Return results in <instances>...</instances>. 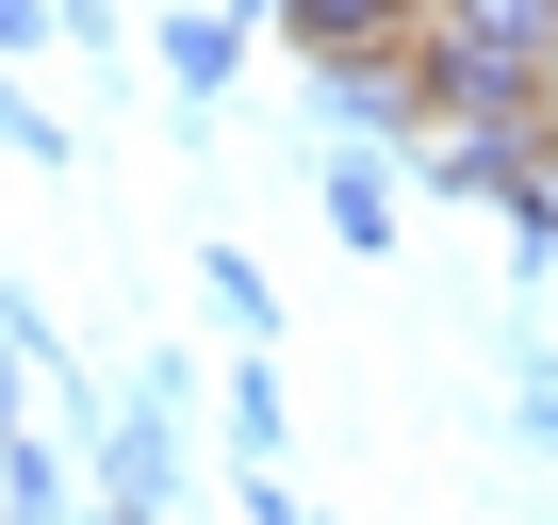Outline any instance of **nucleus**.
I'll return each mask as SVG.
<instances>
[{"instance_id":"7ed1b4c3","label":"nucleus","mask_w":558,"mask_h":525,"mask_svg":"<svg viewBox=\"0 0 558 525\" xmlns=\"http://www.w3.org/2000/svg\"><path fill=\"white\" fill-rule=\"evenodd\" d=\"M313 213H329V246H395V230H411V197H395L378 148H329V164H313Z\"/></svg>"},{"instance_id":"39448f33","label":"nucleus","mask_w":558,"mask_h":525,"mask_svg":"<svg viewBox=\"0 0 558 525\" xmlns=\"http://www.w3.org/2000/svg\"><path fill=\"white\" fill-rule=\"evenodd\" d=\"M165 476H181V427H165V411H116V443H99V492L165 525Z\"/></svg>"},{"instance_id":"6e6552de","label":"nucleus","mask_w":558,"mask_h":525,"mask_svg":"<svg viewBox=\"0 0 558 525\" xmlns=\"http://www.w3.org/2000/svg\"><path fill=\"white\" fill-rule=\"evenodd\" d=\"M230 443H246V460H263V476H279V378H263V362H246V378H230Z\"/></svg>"},{"instance_id":"f257e3e1","label":"nucleus","mask_w":558,"mask_h":525,"mask_svg":"<svg viewBox=\"0 0 558 525\" xmlns=\"http://www.w3.org/2000/svg\"><path fill=\"white\" fill-rule=\"evenodd\" d=\"M427 132L444 115H542L558 99V0H427Z\"/></svg>"},{"instance_id":"f8f14e48","label":"nucleus","mask_w":558,"mask_h":525,"mask_svg":"<svg viewBox=\"0 0 558 525\" xmlns=\"http://www.w3.org/2000/svg\"><path fill=\"white\" fill-rule=\"evenodd\" d=\"M99 525H148V509H99Z\"/></svg>"},{"instance_id":"20e7f679","label":"nucleus","mask_w":558,"mask_h":525,"mask_svg":"<svg viewBox=\"0 0 558 525\" xmlns=\"http://www.w3.org/2000/svg\"><path fill=\"white\" fill-rule=\"evenodd\" d=\"M279 34H296V66H329V50H411L427 0H279Z\"/></svg>"},{"instance_id":"423d86ee","label":"nucleus","mask_w":558,"mask_h":525,"mask_svg":"<svg viewBox=\"0 0 558 525\" xmlns=\"http://www.w3.org/2000/svg\"><path fill=\"white\" fill-rule=\"evenodd\" d=\"M148 66H165L181 99H214V83L246 66V17H165V34H148Z\"/></svg>"},{"instance_id":"1a4fd4ad","label":"nucleus","mask_w":558,"mask_h":525,"mask_svg":"<svg viewBox=\"0 0 558 525\" xmlns=\"http://www.w3.org/2000/svg\"><path fill=\"white\" fill-rule=\"evenodd\" d=\"M246 525H329V509H313V492H279V476H263V492H246Z\"/></svg>"},{"instance_id":"f03ea898","label":"nucleus","mask_w":558,"mask_h":525,"mask_svg":"<svg viewBox=\"0 0 558 525\" xmlns=\"http://www.w3.org/2000/svg\"><path fill=\"white\" fill-rule=\"evenodd\" d=\"M313 99H329L345 132H411V148H427V50H329Z\"/></svg>"},{"instance_id":"9d476101","label":"nucleus","mask_w":558,"mask_h":525,"mask_svg":"<svg viewBox=\"0 0 558 525\" xmlns=\"http://www.w3.org/2000/svg\"><path fill=\"white\" fill-rule=\"evenodd\" d=\"M525 443H542V460H558V362H542V378H525Z\"/></svg>"},{"instance_id":"9b49d317","label":"nucleus","mask_w":558,"mask_h":525,"mask_svg":"<svg viewBox=\"0 0 558 525\" xmlns=\"http://www.w3.org/2000/svg\"><path fill=\"white\" fill-rule=\"evenodd\" d=\"M230 17H279V0H230Z\"/></svg>"},{"instance_id":"0eeeda50","label":"nucleus","mask_w":558,"mask_h":525,"mask_svg":"<svg viewBox=\"0 0 558 525\" xmlns=\"http://www.w3.org/2000/svg\"><path fill=\"white\" fill-rule=\"evenodd\" d=\"M0 509H17V525H83V476H66V460L17 427V443H0Z\"/></svg>"}]
</instances>
